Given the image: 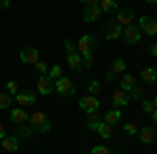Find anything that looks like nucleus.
Segmentation results:
<instances>
[{
	"mask_svg": "<svg viewBox=\"0 0 157 154\" xmlns=\"http://www.w3.org/2000/svg\"><path fill=\"white\" fill-rule=\"evenodd\" d=\"M29 125L40 133H46L50 131V119L42 110H34V115H29Z\"/></svg>",
	"mask_w": 157,
	"mask_h": 154,
	"instance_id": "f257e3e1",
	"label": "nucleus"
},
{
	"mask_svg": "<svg viewBox=\"0 0 157 154\" xmlns=\"http://www.w3.org/2000/svg\"><path fill=\"white\" fill-rule=\"evenodd\" d=\"M75 46H78V52H80L82 56H88V54H92V50L97 48V38L86 34V36H82L75 42Z\"/></svg>",
	"mask_w": 157,
	"mask_h": 154,
	"instance_id": "f03ea898",
	"label": "nucleus"
},
{
	"mask_svg": "<svg viewBox=\"0 0 157 154\" xmlns=\"http://www.w3.org/2000/svg\"><path fill=\"white\" fill-rule=\"evenodd\" d=\"M138 27H140V34H145V36H157V21L155 19H151V17H147L143 15L140 19H138Z\"/></svg>",
	"mask_w": 157,
	"mask_h": 154,
	"instance_id": "7ed1b4c3",
	"label": "nucleus"
},
{
	"mask_svg": "<svg viewBox=\"0 0 157 154\" xmlns=\"http://www.w3.org/2000/svg\"><path fill=\"white\" fill-rule=\"evenodd\" d=\"M80 108L84 110L86 115H90V113H97L98 108H101V102H98L97 96H84V98H80Z\"/></svg>",
	"mask_w": 157,
	"mask_h": 154,
	"instance_id": "20e7f679",
	"label": "nucleus"
},
{
	"mask_svg": "<svg viewBox=\"0 0 157 154\" xmlns=\"http://www.w3.org/2000/svg\"><path fill=\"white\" fill-rule=\"evenodd\" d=\"M55 90H57V94H61V96H73L75 94V88H73V83L69 81V77H59V79L55 81Z\"/></svg>",
	"mask_w": 157,
	"mask_h": 154,
	"instance_id": "39448f33",
	"label": "nucleus"
},
{
	"mask_svg": "<svg viewBox=\"0 0 157 154\" xmlns=\"http://www.w3.org/2000/svg\"><path fill=\"white\" fill-rule=\"evenodd\" d=\"M19 59L27 63V65H36L38 60H40V52H38V48L34 46H25L21 48V52H19Z\"/></svg>",
	"mask_w": 157,
	"mask_h": 154,
	"instance_id": "423d86ee",
	"label": "nucleus"
},
{
	"mask_svg": "<svg viewBox=\"0 0 157 154\" xmlns=\"http://www.w3.org/2000/svg\"><path fill=\"white\" fill-rule=\"evenodd\" d=\"M121 36H124V40H126L128 44H136V42L140 40L143 34H140V27H138V25L130 23V25H126V27H124V34H121Z\"/></svg>",
	"mask_w": 157,
	"mask_h": 154,
	"instance_id": "0eeeda50",
	"label": "nucleus"
},
{
	"mask_svg": "<svg viewBox=\"0 0 157 154\" xmlns=\"http://www.w3.org/2000/svg\"><path fill=\"white\" fill-rule=\"evenodd\" d=\"M121 34H124V27L117 21H109L107 23V27H105V38L107 40H117V38H121Z\"/></svg>",
	"mask_w": 157,
	"mask_h": 154,
	"instance_id": "6e6552de",
	"label": "nucleus"
},
{
	"mask_svg": "<svg viewBox=\"0 0 157 154\" xmlns=\"http://www.w3.org/2000/svg\"><path fill=\"white\" fill-rule=\"evenodd\" d=\"M101 6L98 4H94V6H84V13H82V17H84L86 23H94V21H98L101 19Z\"/></svg>",
	"mask_w": 157,
	"mask_h": 154,
	"instance_id": "1a4fd4ad",
	"label": "nucleus"
},
{
	"mask_svg": "<svg viewBox=\"0 0 157 154\" xmlns=\"http://www.w3.org/2000/svg\"><path fill=\"white\" fill-rule=\"evenodd\" d=\"M15 98H17V104L21 108H27V106L36 104V94H32V92H19Z\"/></svg>",
	"mask_w": 157,
	"mask_h": 154,
	"instance_id": "9d476101",
	"label": "nucleus"
},
{
	"mask_svg": "<svg viewBox=\"0 0 157 154\" xmlns=\"http://www.w3.org/2000/svg\"><path fill=\"white\" fill-rule=\"evenodd\" d=\"M111 102H113V106H128L130 104V94L128 92H124V90H117V92H113L111 96Z\"/></svg>",
	"mask_w": 157,
	"mask_h": 154,
	"instance_id": "9b49d317",
	"label": "nucleus"
},
{
	"mask_svg": "<svg viewBox=\"0 0 157 154\" xmlns=\"http://www.w3.org/2000/svg\"><path fill=\"white\" fill-rule=\"evenodd\" d=\"M0 148H4L6 152H17V150H19V138H17V135H6V138L0 142Z\"/></svg>",
	"mask_w": 157,
	"mask_h": 154,
	"instance_id": "f8f14e48",
	"label": "nucleus"
},
{
	"mask_svg": "<svg viewBox=\"0 0 157 154\" xmlns=\"http://www.w3.org/2000/svg\"><path fill=\"white\" fill-rule=\"evenodd\" d=\"M117 23H120L121 27L134 23V11L132 9H121V11H117Z\"/></svg>",
	"mask_w": 157,
	"mask_h": 154,
	"instance_id": "ddd939ff",
	"label": "nucleus"
},
{
	"mask_svg": "<svg viewBox=\"0 0 157 154\" xmlns=\"http://www.w3.org/2000/svg\"><path fill=\"white\" fill-rule=\"evenodd\" d=\"M11 121L15 123V125H23L25 121H29V115H27V110L25 108H15V110H11Z\"/></svg>",
	"mask_w": 157,
	"mask_h": 154,
	"instance_id": "4468645a",
	"label": "nucleus"
},
{
	"mask_svg": "<svg viewBox=\"0 0 157 154\" xmlns=\"http://www.w3.org/2000/svg\"><path fill=\"white\" fill-rule=\"evenodd\" d=\"M52 90H55L52 79H50L48 75H42V77L38 79V92H40V94H50Z\"/></svg>",
	"mask_w": 157,
	"mask_h": 154,
	"instance_id": "2eb2a0df",
	"label": "nucleus"
},
{
	"mask_svg": "<svg viewBox=\"0 0 157 154\" xmlns=\"http://www.w3.org/2000/svg\"><path fill=\"white\" fill-rule=\"evenodd\" d=\"M67 65L73 71H82V54L80 52H67Z\"/></svg>",
	"mask_w": 157,
	"mask_h": 154,
	"instance_id": "dca6fc26",
	"label": "nucleus"
},
{
	"mask_svg": "<svg viewBox=\"0 0 157 154\" xmlns=\"http://www.w3.org/2000/svg\"><path fill=\"white\" fill-rule=\"evenodd\" d=\"M103 121H105V123H109L111 127H113V125H117V123L121 121V110H117V108L107 110V113L103 115Z\"/></svg>",
	"mask_w": 157,
	"mask_h": 154,
	"instance_id": "f3484780",
	"label": "nucleus"
},
{
	"mask_svg": "<svg viewBox=\"0 0 157 154\" xmlns=\"http://www.w3.org/2000/svg\"><path fill=\"white\" fill-rule=\"evenodd\" d=\"M138 138H140L143 144H153L155 142V129L153 127H143V129L138 131Z\"/></svg>",
	"mask_w": 157,
	"mask_h": 154,
	"instance_id": "a211bd4d",
	"label": "nucleus"
},
{
	"mask_svg": "<svg viewBox=\"0 0 157 154\" xmlns=\"http://www.w3.org/2000/svg\"><path fill=\"white\" fill-rule=\"evenodd\" d=\"M134 85H136V77H134V75H130V73H126V75L121 77V81H120V90L130 92Z\"/></svg>",
	"mask_w": 157,
	"mask_h": 154,
	"instance_id": "6ab92c4d",
	"label": "nucleus"
},
{
	"mask_svg": "<svg viewBox=\"0 0 157 154\" xmlns=\"http://www.w3.org/2000/svg\"><path fill=\"white\" fill-rule=\"evenodd\" d=\"M101 123H103V117L98 115V110H97V113H90V115H88V123H86V127H88L90 131H97Z\"/></svg>",
	"mask_w": 157,
	"mask_h": 154,
	"instance_id": "aec40b11",
	"label": "nucleus"
},
{
	"mask_svg": "<svg viewBox=\"0 0 157 154\" xmlns=\"http://www.w3.org/2000/svg\"><path fill=\"white\" fill-rule=\"evenodd\" d=\"M138 77H140L145 83H155L157 81V71H155V69H151V67H147V69H143V71H140V75H138Z\"/></svg>",
	"mask_w": 157,
	"mask_h": 154,
	"instance_id": "412c9836",
	"label": "nucleus"
},
{
	"mask_svg": "<svg viewBox=\"0 0 157 154\" xmlns=\"http://www.w3.org/2000/svg\"><path fill=\"white\" fill-rule=\"evenodd\" d=\"M98 6L103 13H115L117 11V2L115 0H98Z\"/></svg>",
	"mask_w": 157,
	"mask_h": 154,
	"instance_id": "4be33fe9",
	"label": "nucleus"
},
{
	"mask_svg": "<svg viewBox=\"0 0 157 154\" xmlns=\"http://www.w3.org/2000/svg\"><path fill=\"white\" fill-rule=\"evenodd\" d=\"M97 133L101 135V138H103V140H109V138L113 135V129H111V125H109V123H105V121H103V123L98 125Z\"/></svg>",
	"mask_w": 157,
	"mask_h": 154,
	"instance_id": "5701e85b",
	"label": "nucleus"
},
{
	"mask_svg": "<svg viewBox=\"0 0 157 154\" xmlns=\"http://www.w3.org/2000/svg\"><path fill=\"white\" fill-rule=\"evenodd\" d=\"M46 75H48L52 81H57L59 77H63V67H61V65H52V67H50V71L46 73Z\"/></svg>",
	"mask_w": 157,
	"mask_h": 154,
	"instance_id": "b1692460",
	"label": "nucleus"
},
{
	"mask_svg": "<svg viewBox=\"0 0 157 154\" xmlns=\"http://www.w3.org/2000/svg\"><path fill=\"white\" fill-rule=\"evenodd\" d=\"M111 71L115 73V75H117V73H124V71H126V60L115 59V60H113V65H111Z\"/></svg>",
	"mask_w": 157,
	"mask_h": 154,
	"instance_id": "393cba45",
	"label": "nucleus"
},
{
	"mask_svg": "<svg viewBox=\"0 0 157 154\" xmlns=\"http://www.w3.org/2000/svg\"><path fill=\"white\" fill-rule=\"evenodd\" d=\"M13 104V96L11 94H0V110L9 108Z\"/></svg>",
	"mask_w": 157,
	"mask_h": 154,
	"instance_id": "a878e982",
	"label": "nucleus"
},
{
	"mask_svg": "<svg viewBox=\"0 0 157 154\" xmlns=\"http://www.w3.org/2000/svg\"><path fill=\"white\" fill-rule=\"evenodd\" d=\"M32 131H34V127H17V138H23V140H27L29 135H32Z\"/></svg>",
	"mask_w": 157,
	"mask_h": 154,
	"instance_id": "bb28decb",
	"label": "nucleus"
},
{
	"mask_svg": "<svg viewBox=\"0 0 157 154\" xmlns=\"http://www.w3.org/2000/svg\"><path fill=\"white\" fill-rule=\"evenodd\" d=\"M128 94H130V98H134V100H140V98H143V94H145V90L134 85V88L130 90V92H128Z\"/></svg>",
	"mask_w": 157,
	"mask_h": 154,
	"instance_id": "cd10ccee",
	"label": "nucleus"
},
{
	"mask_svg": "<svg viewBox=\"0 0 157 154\" xmlns=\"http://www.w3.org/2000/svg\"><path fill=\"white\" fill-rule=\"evenodd\" d=\"M98 92H101V83L98 81H90L88 83V94L90 96H97Z\"/></svg>",
	"mask_w": 157,
	"mask_h": 154,
	"instance_id": "c85d7f7f",
	"label": "nucleus"
},
{
	"mask_svg": "<svg viewBox=\"0 0 157 154\" xmlns=\"http://www.w3.org/2000/svg\"><path fill=\"white\" fill-rule=\"evenodd\" d=\"M124 133H126V135H136V133H138V127H136L134 123H126V125H124Z\"/></svg>",
	"mask_w": 157,
	"mask_h": 154,
	"instance_id": "c756f323",
	"label": "nucleus"
},
{
	"mask_svg": "<svg viewBox=\"0 0 157 154\" xmlns=\"http://www.w3.org/2000/svg\"><path fill=\"white\" fill-rule=\"evenodd\" d=\"M6 94H11V96H17V94H19L17 81H6Z\"/></svg>",
	"mask_w": 157,
	"mask_h": 154,
	"instance_id": "7c9ffc66",
	"label": "nucleus"
},
{
	"mask_svg": "<svg viewBox=\"0 0 157 154\" xmlns=\"http://www.w3.org/2000/svg\"><path fill=\"white\" fill-rule=\"evenodd\" d=\"M94 65V59H92V54H88V56H82V69H90Z\"/></svg>",
	"mask_w": 157,
	"mask_h": 154,
	"instance_id": "2f4dec72",
	"label": "nucleus"
},
{
	"mask_svg": "<svg viewBox=\"0 0 157 154\" xmlns=\"http://www.w3.org/2000/svg\"><path fill=\"white\" fill-rule=\"evenodd\" d=\"M65 50H67V52H78V46H75V42L67 38V40H65Z\"/></svg>",
	"mask_w": 157,
	"mask_h": 154,
	"instance_id": "473e14b6",
	"label": "nucleus"
},
{
	"mask_svg": "<svg viewBox=\"0 0 157 154\" xmlns=\"http://www.w3.org/2000/svg\"><path fill=\"white\" fill-rule=\"evenodd\" d=\"M90 154H111V152H109V148H107V146H94Z\"/></svg>",
	"mask_w": 157,
	"mask_h": 154,
	"instance_id": "72a5a7b5",
	"label": "nucleus"
},
{
	"mask_svg": "<svg viewBox=\"0 0 157 154\" xmlns=\"http://www.w3.org/2000/svg\"><path fill=\"white\" fill-rule=\"evenodd\" d=\"M143 110H145V113H149V115H151V113H153V110H155V104H153V102H151V100H145V102H143Z\"/></svg>",
	"mask_w": 157,
	"mask_h": 154,
	"instance_id": "f704fd0d",
	"label": "nucleus"
},
{
	"mask_svg": "<svg viewBox=\"0 0 157 154\" xmlns=\"http://www.w3.org/2000/svg\"><path fill=\"white\" fill-rule=\"evenodd\" d=\"M36 69L42 73V75H46V73H48V65H46V63H42V60H38V63H36Z\"/></svg>",
	"mask_w": 157,
	"mask_h": 154,
	"instance_id": "c9c22d12",
	"label": "nucleus"
},
{
	"mask_svg": "<svg viewBox=\"0 0 157 154\" xmlns=\"http://www.w3.org/2000/svg\"><path fill=\"white\" fill-rule=\"evenodd\" d=\"M84 6H94V4H98V0H80Z\"/></svg>",
	"mask_w": 157,
	"mask_h": 154,
	"instance_id": "e433bc0d",
	"label": "nucleus"
},
{
	"mask_svg": "<svg viewBox=\"0 0 157 154\" xmlns=\"http://www.w3.org/2000/svg\"><path fill=\"white\" fill-rule=\"evenodd\" d=\"M6 138V129H4V125H0V142Z\"/></svg>",
	"mask_w": 157,
	"mask_h": 154,
	"instance_id": "4c0bfd02",
	"label": "nucleus"
},
{
	"mask_svg": "<svg viewBox=\"0 0 157 154\" xmlns=\"http://www.w3.org/2000/svg\"><path fill=\"white\" fill-rule=\"evenodd\" d=\"M105 77H107V81H115V73H113V71H109Z\"/></svg>",
	"mask_w": 157,
	"mask_h": 154,
	"instance_id": "58836bf2",
	"label": "nucleus"
},
{
	"mask_svg": "<svg viewBox=\"0 0 157 154\" xmlns=\"http://www.w3.org/2000/svg\"><path fill=\"white\" fill-rule=\"evenodd\" d=\"M151 54L157 59V42H155V44H151Z\"/></svg>",
	"mask_w": 157,
	"mask_h": 154,
	"instance_id": "ea45409f",
	"label": "nucleus"
},
{
	"mask_svg": "<svg viewBox=\"0 0 157 154\" xmlns=\"http://www.w3.org/2000/svg\"><path fill=\"white\" fill-rule=\"evenodd\" d=\"M151 119H153V123H155V125H157V108H155V110H153V113H151Z\"/></svg>",
	"mask_w": 157,
	"mask_h": 154,
	"instance_id": "a19ab883",
	"label": "nucleus"
},
{
	"mask_svg": "<svg viewBox=\"0 0 157 154\" xmlns=\"http://www.w3.org/2000/svg\"><path fill=\"white\" fill-rule=\"evenodd\" d=\"M11 4V0H0V6H9Z\"/></svg>",
	"mask_w": 157,
	"mask_h": 154,
	"instance_id": "79ce46f5",
	"label": "nucleus"
},
{
	"mask_svg": "<svg viewBox=\"0 0 157 154\" xmlns=\"http://www.w3.org/2000/svg\"><path fill=\"white\" fill-rule=\"evenodd\" d=\"M145 2H149V4H155L157 0H145Z\"/></svg>",
	"mask_w": 157,
	"mask_h": 154,
	"instance_id": "37998d69",
	"label": "nucleus"
},
{
	"mask_svg": "<svg viewBox=\"0 0 157 154\" xmlns=\"http://www.w3.org/2000/svg\"><path fill=\"white\" fill-rule=\"evenodd\" d=\"M153 104H155V108H157V96H155V98H153Z\"/></svg>",
	"mask_w": 157,
	"mask_h": 154,
	"instance_id": "c03bdc74",
	"label": "nucleus"
},
{
	"mask_svg": "<svg viewBox=\"0 0 157 154\" xmlns=\"http://www.w3.org/2000/svg\"><path fill=\"white\" fill-rule=\"evenodd\" d=\"M155 21H157V17H155Z\"/></svg>",
	"mask_w": 157,
	"mask_h": 154,
	"instance_id": "a18cd8bd",
	"label": "nucleus"
}]
</instances>
